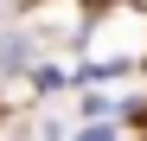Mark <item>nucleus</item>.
I'll return each mask as SVG.
<instances>
[{
	"mask_svg": "<svg viewBox=\"0 0 147 141\" xmlns=\"http://www.w3.org/2000/svg\"><path fill=\"white\" fill-rule=\"evenodd\" d=\"M83 141H115V135H102V128H90V135H83Z\"/></svg>",
	"mask_w": 147,
	"mask_h": 141,
	"instance_id": "nucleus-1",
	"label": "nucleus"
}]
</instances>
